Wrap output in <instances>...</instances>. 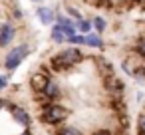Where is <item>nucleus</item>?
<instances>
[{
	"label": "nucleus",
	"mask_w": 145,
	"mask_h": 135,
	"mask_svg": "<svg viewBox=\"0 0 145 135\" xmlns=\"http://www.w3.org/2000/svg\"><path fill=\"white\" fill-rule=\"evenodd\" d=\"M82 60H84V54L78 48L72 46V48H66V50L58 52L56 56H52L50 58V68L54 72H68L74 66H78Z\"/></svg>",
	"instance_id": "obj_1"
},
{
	"label": "nucleus",
	"mask_w": 145,
	"mask_h": 135,
	"mask_svg": "<svg viewBox=\"0 0 145 135\" xmlns=\"http://www.w3.org/2000/svg\"><path fill=\"white\" fill-rule=\"evenodd\" d=\"M68 109L64 107V105H60V103H46L44 105V109H42V113H40V119H42V123H46V125H58V123H62L66 117H68Z\"/></svg>",
	"instance_id": "obj_2"
},
{
	"label": "nucleus",
	"mask_w": 145,
	"mask_h": 135,
	"mask_svg": "<svg viewBox=\"0 0 145 135\" xmlns=\"http://www.w3.org/2000/svg\"><path fill=\"white\" fill-rule=\"evenodd\" d=\"M30 56V46L26 44V42H22V44H18V46H14L6 56H4V68L6 70H16L26 58Z\"/></svg>",
	"instance_id": "obj_3"
},
{
	"label": "nucleus",
	"mask_w": 145,
	"mask_h": 135,
	"mask_svg": "<svg viewBox=\"0 0 145 135\" xmlns=\"http://www.w3.org/2000/svg\"><path fill=\"white\" fill-rule=\"evenodd\" d=\"M4 107H8V111L12 113V117H14L16 123H22L24 127H28V125L32 123V117H30L28 111L22 109L20 105H14V103H10V101H4Z\"/></svg>",
	"instance_id": "obj_4"
},
{
	"label": "nucleus",
	"mask_w": 145,
	"mask_h": 135,
	"mask_svg": "<svg viewBox=\"0 0 145 135\" xmlns=\"http://www.w3.org/2000/svg\"><path fill=\"white\" fill-rule=\"evenodd\" d=\"M16 38V28L10 22L0 24V48H6L12 44V40Z\"/></svg>",
	"instance_id": "obj_5"
},
{
	"label": "nucleus",
	"mask_w": 145,
	"mask_h": 135,
	"mask_svg": "<svg viewBox=\"0 0 145 135\" xmlns=\"http://www.w3.org/2000/svg\"><path fill=\"white\" fill-rule=\"evenodd\" d=\"M36 16L40 18V22L44 26H52L54 20H56V12L50 8V6H38L36 8Z\"/></svg>",
	"instance_id": "obj_6"
},
{
	"label": "nucleus",
	"mask_w": 145,
	"mask_h": 135,
	"mask_svg": "<svg viewBox=\"0 0 145 135\" xmlns=\"http://www.w3.org/2000/svg\"><path fill=\"white\" fill-rule=\"evenodd\" d=\"M48 101H54V99H58L60 95H62V91H60V85L56 83V82H52V80H48L46 82V85H44V89L40 91Z\"/></svg>",
	"instance_id": "obj_7"
},
{
	"label": "nucleus",
	"mask_w": 145,
	"mask_h": 135,
	"mask_svg": "<svg viewBox=\"0 0 145 135\" xmlns=\"http://www.w3.org/2000/svg\"><path fill=\"white\" fill-rule=\"evenodd\" d=\"M84 46H89V48H95V50H103V40L99 34H84Z\"/></svg>",
	"instance_id": "obj_8"
},
{
	"label": "nucleus",
	"mask_w": 145,
	"mask_h": 135,
	"mask_svg": "<svg viewBox=\"0 0 145 135\" xmlns=\"http://www.w3.org/2000/svg\"><path fill=\"white\" fill-rule=\"evenodd\" d=\"M50 78L48 76H44V74H34L32 76V80H30V85H32V89L36 91V93H40L42 89H44V85H46V82H48Z\"/></svg>",
	"instance_id": "obj_9"
},
{
	"label": "nucleus",
	"mask_w": 145,
	"mask_h": 135,
	"mask_svg": "<svg viewBox=\"0 0 145 135\" xmlns=\"http://www.w3.org/2000/svg\"><path fill=\"white\" fill-rule=\"evenodd\" d=\"M103 85H105V89H109V91H121V89H123V83H121L113 74H109V76L105 78Z\"/></svg>",
	"instance_id": "obj_10"
},
{
	"label": "nucleus",
	"mask_w": 145,
	"mask_h": 135,
	"mask_svg": "<svg viewBox=\"0 0 145 135\" xmlns=\"http://www.w3.org/2000/svg\"><path fill=\"white\" fill-rule=\"evenodd\" d=\"M50 38H52V42H54V44H64V42H66V36L62 34V30H60V24H58V22H54V24H52Z\"/></svg>",
	"instance_id": "obj_11"
},
{
	"label": "nucleus",
	"mask_w": 145,
	"mask_h": 135,
	"mask_svg": "<svg viewBox=\"0 0 145 135\" xmlns=\"http://www.w3.org/2000/svg\"><path fill=\"white\" fill-rule=\"evenodd\" d=\"M76 30H78V34H89L93 28H91V20H88V18H80V20H76Z\"/></svg>",
	"instance_id": "obj_12"
},
{
	"label": "nucleus",
	"mask_w": 145,
	"mask_h": 135,
	"mask_svg": "<svg viewBox=\"0 0 145 135\" xmlns=\"http://www.w3.org/2000/svg\"><path fill=\"white\" fill-rule=\"evenodd\" d=\"M91 28H93L97 34L105 32V28H107V22H105V18H101V16H95V18L91 20Z\"/></svg>",
	"instance_id": "obj_13"
},
{
	"label": "nucleus",
	"mask_w": 145,
	"mask_h": 135,
	"mask_svg": "<svg viewBox=\"0 0 145 135\" xmlns=\"http://www.w3.org/2000/svg\"><path fill=\"white\" fill-rule=\"evenodd\" d=\"M58 135H82V131L80 129H76V127H62L60 131H58Z\"/></svg>",
	"instance_id": "obj_14"
},
{
	"label": "nucleus",
	"mask_w": 145,
	"mask_h": 135,
	"mask_svg": "<svg viewBox=\"0 0 145 135\" xmlns=\"http://www.w3.org/2000/svg\"><path fill=\"white\" fill-rule=\"evenodd\" d=\"M135 52L139 54V58H143V60H145V38L137 40V44H135Z\"/></svg>",
	"instance_id": "obj_15"
},
{
	"label": "nucleus",
	"mask_w": 145,
	"mask_h": 135,
	"mask_svg": "<svg viewBox=\"0 0 145 135\" xmlns=\"http://www.w3.org/2000/svg\"><path fill=\"white\" fill-rule=\"evenodd\" d=\"M66 14H68L72 20H80V18H84V16L78 12V8H74V6H68V8H66Z\"/></svg>",
	"instance_id": "obj_16"
},
{
	"label": "nucleus",
	"mask_w": 145,
	"mask_h": 135,
	"mask_svg": "<svg viewBox=\"0 0 145 135\" xmlns=\"http://www.w3.org/2000/svg\"><path fill=\"white\" fill-rule=\"evenodd\" d=\"M137 82H141V83H145V68H137V70H133V74H131Z\"/></svg>",
	"instance_id": "obj_17"
},
{
	"label": "nucleus",
	"mask_w": 145,
	"mask_h": 135,
	"mask_svg": "<svg viewBox=\"0 0 145 135\" xmlns=\"http://www.w3.org/2000/svg\"><path fill=\"white\" fill-rule=\"evenodd\" d=\"M137 131L139 135H145V113L139 115V121H137Z\"/></svg>",
	"instance_id": "obj_18"
},
{
	"label": "nucleus",
	"mask_w": 145,
	"mask_h": 135,
	"mask_svg": "<svg viewBox=\"0 0 145 135\" xmlns=\"http://www.w3.org/2000/svg\"><path fill=\"white\" fill-rule=\"evenodd\" d=\"M8 85V76H0V89H4Z\"/></svg>",
	"instance_id": "obj_19"
},
{
	"label": "nucleus",
	"mask_w": 145,
	"mask_h": 135,
	"mask_svg": "<svg viewBox=\"0 0 145 135\" xmlns=\"http://www.w3.org/2000/svg\"><path fill=\"white\" fill-rule=\"evenodd\" d=\"M93 135H111V133H109V131H105V129H101V131H95Z\"/></svg>",
	"instance_id": "obj_20"
},
{
	"label": "nucleus",
	"mask_w": 145,
	"mask_h": 135,
	"mask_svg": "<svg viewBox=\"0 0 145 135\" xmlns=\"http://www.w3.org/2000/svg\"><path fill=\"white\" fill-rule=\"evenodd\" d=\"M20 135H32V131H28V129H26V131H24V133H20Z\"/></svg>",
	"instance_id": "obj_21"
},
{
	"label": "nucleus",
	"mask_w": 145,
	"mask_h": 135,
	"mask_svg": "<svg viewBox=\"0 0 145 135\" xmlns=\"http://www.w3.org/2000/svg\"><path fill=\"white\" fill-rule=\"evenodd\" d=\"M32 2H36V4H42V2H44V0H32Z\"/></svg>",
	"instance_id": "obj_22"
},
{
	"label": "nucleus",
	"mask_w": 145,
	"mask_h": 135,
	"mask_svg": "<svg viewBox=\"0 0 145 135\" xmlns=\"http://www.w3.org/2000/svg\"><path fill=\"white\" fill-rule=\"evenodd\" d=\"M0 107H4V101H2V99H0Z\"/></svg>",
	"instance_id": "obj_23"
}]
</instances>
